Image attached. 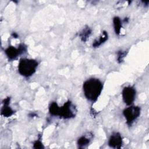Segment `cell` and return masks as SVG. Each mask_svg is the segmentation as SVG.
I'll use <instances>...</instances> for the list:
<instances>
[{
  "label": "cell",
  "instance_id": "7a4b0ae2",
  "mask_svg": "<svg viewBox=\"0 0 149 149\" xmlns=\"http://www.w3.org/2000/svg\"><path fill=\"white\" fill-rule=\"evenodd\" d=\"M38 65V62L34 59L22 58L18 64V72L20 75L29 77L35 73Z\"/></svg>",
  "mask_w": 149,
  "mask_h": 149
},
{
  "label": "cell",
  "instance_id": "5bb4252c",
  "mask_svg": "<svg viewBox=\"0 0 149 149\" xmlns=\"http://www.w3.org/2000/svg\"><path fill=\"white\" fill-rule=\"evenodd\" d=\"M127 52L125 51H119L117 53V61L118 63H122L124 59V58L126 56Z\"/></svg>",
  "mask_w": 149,
  "mask_h": 149
},
{
  "label": "cell",
  "instance_id": "4fadbf2b",
  "mask_svg": "<svg viewBox=\"0 0 149 149\" xmlns=\"http://www.w3.org/2000/svg\"><path fill=\"white\" fill-rule=\"evenodd\" d=\"M90 140H91L90 139L86 137L85 136H83L78 139L77 143L79 147L83 148L87 146L90 143Z\"/></svg>",
  "mask_w": 149,
  "mask_h": 149
},
{
  "label": "cell",
  "instance_id": "52a82bcc",
  "mask_svg": "<svg viewBox=\"0 0 149 149\" xmlns=\"http://www.w3.org/2000/svg\"><path fill=\"white\" fill-rule=\"evenodd\" d=\"M123 144V140L120 134L118 132L113 133L108 140V145L113 148H120Z\"/></svg>",
  "mask_w": 149,
  "mask_h": 149
},
{
  "label": "cell",
  "instance_id": "8992f818",
  "mask_svg": "<svg viewBox=\"0 0 149 149\" xmlns=\"http://www.w3.org/2000/svg\"><path fill=\"white\" fill-rule=\"evenodd\" d=\"M122 95L124 102L127 105H131L136 98V89L132 86H126L122 90Z\"/></svg>",
  "mask_w": 149,
  "mask_h": 149
},
{
  "label": "cell",
  "instance_id": "9c48e42d",
  "mask_svg": "<svg viewBox=\"0 0 149 149\" xmlns=\"http://www.w3.org/2000/svg\"><path fill=\"white\" fill-rule=\"evenodd\" d=\"M108 38V33L106 31H103L101 35L100 36L98 39H96L94 40V41L93 43V47L94 48L98 47L101 45H102L103 43H104Z\"/></svg>",
  "mask_w": 149,
  "mask_h": 149
},
{
  "label": "cell",
  "instance_id": "5b68a950",
  "mask_svg": "<svg viewBox=\"0 0 149 149\" xmlns=\"http://www.w3.org/2000/svg\"><path fill=\"white\" fill-rule=\"evenodd\" d=\"M27 47L23 44H20L17 48L13 46H9L5 50V53L9 60L15 59L19 55L26 52Z\"/></svg>",
  "mask_w": 149,
  "mask_h": 149
},
{
  "label": "cell",
  "instance_id": "8fae6325",
  "mask_svg": "<svg viewBox=\"0 0 149 149\" xmlns=\"http://www.w3.org/2000/svg\"><path fill=\"white\" fill-rule=\"evenodd\" d=\"M113 28H114V30L116 34L119 35L120 33V30L122 26V20L119 17L115 16L113 19Z\"/></svg>",
  "mask_w": 149,
  "mask_h": 149
},
{
  "label": "cell",
  "instance_id": "7c38bea8",
  "mask_svg": "<svg viewBox=\"0 0 149 149\" xmlns=\"http://www.w3.org/2000/svg\"><path fill=\"white\" fill-rule=\"evenodd\" d=\"M59 108L60 107L58 106L56 102H52L50 104L49 107V112L52 116H58L59 115Z\"/></svg>",
  "mask_w": 149,
  "mask_h": 149
},
{
  "label": "cell",
  "instance_id": "30bf717a",
  "mask_svg": "<svg viewBox=\"0 0 149 149\" xmlns=\"http://www.w3.org/2000/svg\"><path fill=\"white\" fill-rule=\"evenodd\" d=\"M92 32L91 29L88 27L87 26L86 27L84 28L82 31L79 34V37L80 38L81 40L83 42H86L87 39L89 38L90 36L91 35Z\"/></svg>",
  "mask_w": 149,
  "mask_h": 149
},
{
  "label": "cell",
  "instance_id": "2e32d148",
  "mask_svg": "<svg viewBox=\"0 0 149 149\" xmlns=\"http://www.w3.org/2000/svg\"><path fill=\"white\" fill-rule=\"evenodd\" d=\"M12 36H13V37H14L15 38H17V37H18V35H17L16 33H12Z\"/></svg>",
  "mask_w": 149,
  "mask_h": 149
},
{
  "label": "cell",
  "instance_id": "ba28073f",
  "mask_svg": "<svg viewBox=\"0 0 149 149\" xmlns=\"http://www.w3.org/2000/svg\"><path fill=\"white\" fill-rule=\"evenodd\" d=\"M10 100V97H8L3 101V105L1 109V115L4 117H10L14 113V111L9 106Z\"/></svg>",
  "mask_w": 149,
  "mask_h": 149
},
{
  "label": "cell",
  "instance_id": "9a60e30c",
  "mask_svg": "<svg viewBox=\"0 0 149 149\" xmlns=\"http://www.w3.org/2000/svg\"><path fill=\"white\" fill-rule=\"evenodd\" d=\"M33 147L34 148H44L42 142L40 140H36L33 144Z\"/></svg>",
  "mask_w": 149,
  "mask_h": 149
},
{
  "label": "cell",
  "instance_id": "3957f363",
  "mask_svg": "<svg viewBox=\"0 0 149 149\" xmlns=\"http://www.w3.org/2000/svg\"><path fill=\"white\" fill-rule=\"evenodd\" d=\"M141 108L138 106L129 105L123 111V114L125 116L126 123L129 126H131L134 122L140 116Z\"/></svg>",
  "mask_w": 149,
  "mask_h": 149
},
{
  "label": "cell",
  "instance_id": "277c9868",
  "mask_svg": "<svg viewBox=\"0 0 149 149\" xmlns=\"http://www.w3.org/2000/svg\"><path fill=\"white\" fill-rule=\"evenodd\" d=\"M76 109L72 103L70 101L65 102L63 106L60 107L59 115L61 118L63 119H71L75 116Z\"/></svg>",
  "mask_w": 149,
  "mask_h": 149
},
{
  "label": "cell",
  "instance_id": "6da1fadb",
  "mask_svg": "<svg viewBox=\"0 0 149 149\" xmlns=\"http://www.w3.org/2000/svg\"><path fill=\"white\" fill-rule=\"evenodd\" d=\"M103 89V84L96 78H90L86 80L83 84L84 97L91 102H95Z\"/></svg>",
  "mask_w": 149,
  "mask_h": 149
}]
</instances>
